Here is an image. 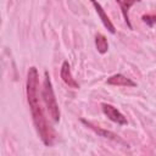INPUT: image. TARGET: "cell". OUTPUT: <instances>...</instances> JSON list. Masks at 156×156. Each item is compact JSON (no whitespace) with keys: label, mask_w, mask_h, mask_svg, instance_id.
Segmentation results:
<instances>
[{"label":"cell","mask_w":156,"mask_h":156,"mask_svg":"<svg viewBox=\"0 0 156 156\" xmlns=\"http://www.w3.org/2000/svg\"><path fill=\"white\" fill-rule=\"evenodd\" d=\"M26 93H27V101L30 108L32 119L35 127V130L46 146L54 145L56 140V132L49 123L48 118L45 117L43 106H41V89L39 84V73L37 67L32 66L27 73V82H26Z\"/></svg>","instance_id":"1"},{"label":"cell","mask_w":156,"mask_h":156,"mask_svg":"<svg viewBox=\"0 0 156 156\" xmlns=\"http://www.w3.org/2000/svg\"><path fill=\"white\" fill-rule=\"evenodd\" d=\"M41 98H43V101L45 104V107H46V111H48L50 118L55 123H57L60 121L61 112H60V107H58V104L55 98L52 83H51L48 71L44 72V80H43V85H41Z\"/></svg>","instance_id":"2"},{"label":"cell","mask_w":156,"mask_h":156,"mask_svg":"<svg viewBox=\"0 0 156 156\" xmlns=\"http://www.w3.org/2000/svg\"><path fill=\"white\" fill-rule=\"evenodd\" d=\"M101 108H102V112L105 113V116H106L110 121H112V122H115V123H117V124H119V126H126V124H128V121H127V118L124 117V115H123L119 110H117L113 105L102 102V104H101Z\"/></svg>","instance_id":"3"},{"label":"cell","mask_w":156,"mask_h":156,"mask_svg":"<svg viewBox=\"0 0 156 156\" xmlns=\"http://www.w3.org/2000/svg\"><path fill=\"white\" fill-rule=\"evenodd\" d=\"M80 122L83 123V124H85L88 128H90L91 130H94L98 135H100V136H104V138H107V139H110V140H113V141H118V143H121V144H126L117 134H115L113 132H110V130H106V129H102V128H100V127H98V126H95V124H93L91 122H89V121H87V119H84V118H80Z\"/></svg>","instance_id":"4"},{"label":"cell","mask_w":156,"mask_h":156,"mask_svg":"<svg viewBox=\"0 0 156 156\" xmlns=\"http://www.w3.org/2000/svg\"><path fill=\"white\" fill-rule=\"evenodd\" d=\"M60 77L61 79L63 80V83L66 85H68L69 88H73V89H78L79 88V84L78 82L73 78L72 76V72H71V66L68 63V61H63L62 65H61V69H60Z\"/></svg>","instance_id":"5"},{"label":"cell","mask_w":156,"mask_h":156,"mask_svg":"<svg viewBox=\"0 0 156 156\" xmlns=\"http://www.w3.org/2000/svg\"><path fill=\"white\" fill-rule=\"evenodd\" d=\"M91 5L95 7V11H96V13L99 15V17H100L102 24L105 26V28H106L111 34H115V33H116V28H115V26L112 24L110 17H108V16L106 15V12L104 11L102 6H101L99 2H96V1H91Z\"/></svg>","instance_id":"6"},{"label":"cell","mask_w":156,"mask_h":156,"mask_svg":"<svg viewBox=\"0 0 156 156\" xmlns=\"http://www.w3.org/2000/svg\"><path fill=\"white\" fill-rule=\"evenodd\" d=\"M106 82H107V84L115 85V87H136V83L134 80L126 77L122 73H117V74L111 76L110 78H107Z\"/></svg>","instance_id":"7"},{"label":"cell","mask_w":156,"mask_h":156,"mask_svg":"<svg viewBox=\"0 0 156 156\" xmlns=\"http://www.w3.org/2000/svg\"><path fill=\"white\" fill-rule=\"evenodd\" d=\"M95 46H96V50L98 52H100L101 55L106 54L107 50H108V43H107V39L104 34L101 33H98L95 35Z\"/></svg>","instance_id":"8"},{"label":"cell","mask_w":156,"mask_h":156,"mask_svg":"<svg viewBox=\"0 0 156 156\" xmlns=\"http://www.w3.org/2000/svg\"><path fill=\"white\" fill-rule=\"evenodd\" d=\"M117 4L119 5V7H121V11H122V15H123V18H124V21H126V23H127V26H128V28L129 29H133V27H132V24H130V21H129V15H128V10H129V7L130 6H133V5H135L136 4V1H117Z\"/></svg>","instance_id":"9"},{"label":"cell","mask_w":156,"mask_h":156,"mask_svg":"<svg viewBox=\"0 0 156 156\" xmlns=\"http://www.w3.org/2000/svg\"><path fill=\"white\" fill-rule=\"evenodd\" d=\"M143 22L146 23L149 27H152L155 23H156V15H144L141 17Z\"/></svg>","instance_id":"10"}]
</instances>
